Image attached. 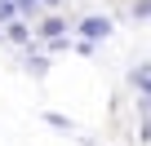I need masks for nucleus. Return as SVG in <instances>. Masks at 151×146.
Masks as SVG:
<instances>
[{
    "instance_id": "1",
    "label": "nucleus",
    "mask_w": 151,
    "mask_h": 146,
    "mask_svg": "<svg viewBox=\"0 0 151 146\" xmlns=\"http://www.w3.org/2000/svg\"><path fill=\"white\" fill-rule=\"evenodd\" d=\"M9 9H14V5H9V0H0V18H5V14H9Z\"/></svg>"
}]
</instances>
